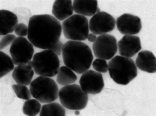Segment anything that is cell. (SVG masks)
I'll return each mask as SVG.
<instances>
[{
    "label": "cell",
    "mask_w": 156,
    "mask_h": 116,
    "mask_svg": "<svg viewBox=\"0 0 156 116\" xmlns=\"http://www.w3.org/2000/svg\"><path fill=\"white\" fill-rule=\"evenodd\" d=\"M156 58L151 52L142 51L139 53L135 64L142 71L154 73L156 72Z\"/></svg>",
    "instance_id": "15"
},
{
    "label": "cell",
    "mask_w": 156,
    "mask_h": 116,
    "mask_svg": "<svg viewBox=\"0 0 156 116\" xmlns=\"http://www.w3.org/2000/svg\"><path fill=\"white\" fill-rule=\"evenodd\" d=\"M12 88L19 98L26 100L31 99L32 95L30 91L26 86L18 84L13 85H12Z\"/></svg>",
    "instance_id": "23"
},
{
    "label": "cell",
    "mask_w": 156,
    "mask_h": 116,
    "mask_svg": "<svg viewBox=\"0 0 156 116\" xmlns=\"http://www.w3.org/2000/svg\"><path fill=\"white\" fill-rule=\"evenodd\" d=\"M62 54L65 65L79 74L87 71L93 59L91 49L80 41H67L63 45Z\"/></svg>",
    "instance_id": "2"
},
{
    "label": "cell",
    "mask_w": 156,
    "mask_h": 116,
    "mask_svg": "<svg viewBox=\"0 0 156 116\" xmlns=\"http://www.w3.org/2000/svg\"><path fill=\"white\" fill-rule=\"evenodd\" d=\"M80 84L84 92L92 95L100 93L104 86L102 74L91 70L83 74L80 78Z\"/></svg>",
    "instance_id": "11"
},
{
    "label": "cell",
    "mask_w": 156,
    "mask_h": 116,
    "mask_svg": "<svg viewBox=\"0 0 156 116\" xmlns=\"http://www.w3.org/2000/svg\"><path fill=\"white\" fill-rule=\"evenodd\" d=\"M62 30L60 23L54 16L35 15L29 22L27 38L35 47L50 49L59 41Z\"/></svg>",
    "instance_id": "1"
},
{
    "label": "cell",
    "mask_w": 156,
    "mask_h": 116,
    "mask_svg": "<svg viewBox=\"0 0 156 116\" xmlns=\"http://www.w3.org/2000/svg\"><path fill=\"white\" fill-rule=\"evenodd\" d=\"M94 55L98 59L112 58L118 49L117 41L114 36L108 34L98 36L93 44Z\"/></svg>",
    "instance_id": "9"
},
{
    "label": "cell",
    "mask_w": 156,
    "mask_h": 116,
    "mask_svg": "<svg viewBox=\"0 0 156 116\" xmlns=\"http://www.w3.org/2000/svg\"><path fill=\"white\" fill-rule=\"evenodd\" d=\"M17 16L6 10L0 11V35L5 36L15 30L18 24Z\"/></svg>",
    "instance_id": "14"
},
{
    "label": "cell",
    "mask_w": 156,
    "mask_h": 116,
    "mask_svg": "<svg viewBox=\"0 0 156 116\" xmlns=\"http://www.w3.org/2000/svg\"><path fill=\"white\" fill-rule=\"evenodd\" d=\"M14 65L11 57L6 53L0 52V70L1 78L10 72L14 69Z\"/></svg>",
    "instance_id": "21"
},
{
    "label": "cell",
    "mask_w": 156,
    "mask_h": 116,
    "mask_svg": "<svg viewBox=\"0 0 156 116\" xmlns=\"http://www.w3.org/2000/svg\"><path fill=\"white\" fill-rule=\"evenodd\" d=\"M32 62L35 73L40 76L51 77L58 72L60 60L58 56L50 49L35 54Z\"/></svg>",
    "instance_id": "5"
},
{
    "label": "cell",
    "mask_w": 156,
    "mask_h": 116,
    "mask_svg": "<svg viewBox=\"0 0 156 116\" xmlns=\"http://www.w3.org/2000/svg\"><path fill=\"white\" fill-rule=\"evenodd\" d=\"M60 103L65 108L71 110H81L87 106L88 94L82 90L80 86L73 84L65 86L59 91Z\"/></svg>",
    "instance_id": "6"
},
{
    "label": "cell",
    "mask_w": 156,
    "mask_h": 116,
    "mask_svg": "<svg viewBox=\"0 0 156 116\" xmlns=\"http://www.w3.org/2000/svg\"><path fill=\"white\" fill-rule=\"evenodd\" d=\"M101 12V10L100 9V8H99L98 7L97 9L96 10V13H99L100 12Z\"/></svg>",
    "instance_id": "31"
},
{
    "label": "cell",
    "mask_w": 156,
    "mask_h": 116,
    "mask_svg": "<svg viewBox=\"0 0 156 116\" xmlns=\"http://www.w3.org/2000/svg\"><path fill=\"white\" fill-rule=\"evenodd\" d=\"M115 19L110 14L101 12L92 16L89 22V30L96 35H102L112 31L116 25Z\"/></svg>",
    "instance_id": "10"
},
{
    "label": "cell",
    "mask_w": 156,
    "mask_h": 116,
    "mask_svg": "<svg viewBox=\"0 0 156 116\" xmlns=\"http://www.w3.org/2000/svg\"><path fill=\"white\" fill-rule=\"evenodd\" d=\"M64 35L67 39L74 41L85 40L89 34L88 20L86 16L74 15L62 23Z\"/></svg>",
    "instance_id": "7"
},
{
    "label": "cell",
    "mask_w": 156,
    "mask_h": 116,
    "mask_svg": "<svg viewBox=\"0 0 156 116\" xmlns=\"http://www.w3.org/2000/svg\"><path fill=\"white\" fill-rule=\"evenodd\" d=\"M77 79L75 74L67 66H63L60 68L56 78V81L58 84L62 86H66L73 83Z\"/></svg>",
    "instance_id": "19"
},
{
    "label": "cell",
    "mask_w": 156,
    "mask_h": 116,
    "mask_svg": "<svg viewBox=\"0 0 156 116\" xmlns=\"http://www.w3.org/2000/svg\"><path fill=\"white\" fill-rule=\"evenodd\" d=\"M16 38V36L13 34H7L3 37L0 43L1 51L12 44Z\"/></svg>",
    "instance_id": "25"
},
{
    "label": "cell",
    "mask_w": 156,
    "mask_h": 116,
    "mask_svg": "<svg viewBox=\"0 0 156 116\" xmlns=\"http://www.w3.org/2000/svg\"><path fill=\"white\" fill-rule=\"evenodd\" d=\"M116 23L118 30L122 34H136L141 30L140 19L129 14H125L120 16L117 19Z\"/></svg>",
    "instance_id": "12"
},
{
    "label": "cell",
    "mask_w": 156,
    "mask_h": 116,
    "mask_svg": "<svg viewBox=\"0 0 156 116\" xmlns=\"http://www.w3.org/2000/svg\"><path fill=\"white\" fill-rule=\"evenodd\" d=\"M28 32L27 26L23 23L18 24L15 30L16 34L20 37L26 36L28 35Z\"/></svg>",
    "instance_id": "26"
},
{
    "label": "cell",
    "mask_w": 156,
    "mask_h": 116,
    "mask_svg": "<svg viewBox=\"0 0 156 116\" xmlns=\"http://www.w3.org/2000/svg\"><path fill=\"white\" fill-rule=\"evenodd\" d=\"M119 53L123 57L131 58L141 49L139 37L133 35H126L118 41Z\"/></svg>",
    "instance_id": "13"
},
{
    "label": "cell",
    "mask_w": 156,
    "mask_h": 116,
    "mask_svg": "<svg viewBox=\"0 0 156 116\" xmlns=\"http://www.w3.org/2000/svg\"><path fill=\"white\" fill-rule=\"evenodd\" d=\"M30 90L32 97L42 103H52L59 97L58 85L49 77L37 78L31 82Z\"/></svg>",
    "instance_id": "4"
},
{
    "label": "cell",
    "mask_w": 156,
    "mask_h": 116,
    "mask_svg": "<svg viewBox=\"0 0 156 116\" xmlns=\"http://www.w3.org/2000/svg\"><path fill=\"white\" fill-rule=\"evenodd\" d=\"M87 39L90 42H94L96 39L97 37L95 34L91 33L89 35Z\"/></svg>",
    "instance_id": "28"
},
{
    "label": "cell",
    "mask_w": 156,
    "mask_h": 116,
    "mask_svg": "<svg viewBox=\"0 0 156 116\" xmlns=\"http://www.w3.org/2000/svg\"><path fill=\"white\" fill-rule=\"evenodd\" d=\"M41 109L40 102L36 99L27 100L24 104L23 112L28 116H35L38 114Z\"/></svg>",
    "instance_id": "22"
},
{
    "label": "cell",
    "mask_w": 156,
    "mask_h": 116,
    "mask_svg": "<svg viewBox=\"0 0 156 116\" xmlns=\"http://www.w3.org/2000/svg\"><path fill=\"white\" fill-rule=\"evenodd\" d=\"M65 115L66 111L64 107L56 102L48 103L43 105L40 113V116H64Z\"/></svg>",
    "instance_id": "20"
},
{
    "label": "cell",
    "mask_w": 156,
    "mask_h": 116,
    "mask_svg": "<svg viewBox=\"0 0 156 116\" xmlns=\"http://www.w3.org/2000/svg\"><path fill=\"white\" fill-rule=\"evenodd\" d=\"M64 44L59 41L54 46L50 49L54 52L57 56H60L62 53V49Z\"/></svg>",
    "instance_id": "27"
},
{
    "label": "cell",
    "mask_w": 156,
    "mask_h": 116,
    "mask_svg": "<svg viewBox=\"0 0 156 116\" xmlns=\"http://www.w3.org/2000/svg\"><path fill=\"white\" fill-rule=\"evenodd\" d=\"M52 13L58 20L66 19L71 16L73 13L72 1H55L53 4Z\"/></svg>",
    "instance_id": "17"
},
{
    "label": "cell",
    "mask_w": 156,
    "mask_h": 116,
    "mask_svg": "<svg viewBox=\"0 0 156 116\" xmlns=\"http://www.w3.org/2000/svg\"><path fill=\"white\" fill-rule=\"evenodd\" d=\"M92 66L94 69L100 73H106L108 70V65L105 60L96 59L93 62Z\"/></svg>",
    "instance_id": "24"
},
{
    "label": "cell",
    "mask_w": 156,
    "mask_h": 116,
    "mask_svg": "<svg viewBox=\"0 0 156 116\" xmlns=\"http://www.w3.org/2000/svg\"><path fill=\"white\" fill-rule=\"evenodd\" d=\"M33 45L26 38L17 37L11 44L10 53L14 64L17 65L27 64L33 56Z\"/></svg>",
    "instance_id": "8"
},
{
    "label": "cell",
    "mask_w": 156,
    "mask_h": 116,
    "mask_svg": "<svg viewBox=\"0 0 156 116\" xmlns=\"http://www.w3.org/2000/svg\"><path fill=\"white\" fill-rule=\"evenodd\" d=\"M98 8L97 1H74L73 10L82 16H91L96 13Z\"/></svg>",
    "instance_id": "18"
},
{
    "label": "cell",
    "mask_w": 156,
    "mask_h": 116,
    "mask_svg": "<svg viewBox=\"0 0 156 116\" xmlns=\"http://www.w3.org/2000/svg\"><path fill=\"white\" fill-rule=\"evenodd\" d=\"M75 114L76 115H79L80 114V112L78 110H76L75 111Z\"/></svg>",
    "instance_id": "30"
},
{
    "label": "cell",
    "mask_w": 156,
    "mask_h": 116,
    "mask_svg": "<svg viewBox=\"0 0 156 116\" xmlns=\"http://www.w3.org/2000/svg\"><path fill=\"white\" fill-rule=\"evenodd\" d=\"M34 72L27 64L19 65L14 68L12 76L17 84L27 86L31 83Z\"/></svg>",
    "instance_id": "16"
},
{
    "label": "cell",
    "mask_w": 156,
    "mask_h": 116,
    "mask_svg": "<svg viewBox=\"0 0 156 116\" xmlns=\"http://www.w3.org/2000/svg\"><path fill=\"white\" fill-rule=\"evenodd\" d=\"M111 78L117 84L126 85L136 78L137 69L134 61L129 58L117 56L109 62Z\"/></svg>",
    "instance_id": "3"
},
{
    "label": "cell",
    "mask_w": 156,
    "mask_h": 116,
    "mask_svg": "<svg viewBox=\"0 0 156 116\" xmlns=\"http://www.w3.org/2000/svg\"><path fill=\"white\" fill-rule=\"evenodd\" d=\"M27 64L29 66H30V67L32 68H33V62L32 61L30 60L29 61Z\"/></svg>",
    "instance_id": "29"
}]
</instances>
